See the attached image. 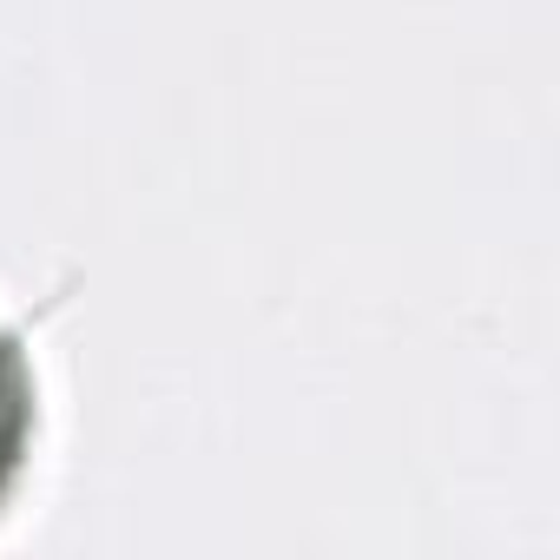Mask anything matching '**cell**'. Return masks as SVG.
Returning <instances> with one entry per match:
<instances>
[{
    "instance_id": "cell-1",
    "label": "cell",
    "mask_w": 560,
    "mask_h": 560,
    "mask_svg": "<svg viewBox=\"0 0 560 560\" xmlns=\"http://www.w3.org/2000/svg\"><path fill=\"white\" fill-rule=\"evenodd\" d=\"M34 435H40L34 357H27V337L14 324H0V508L14 501V488L34 462Z\"/></svg>"
}]
</instances>
